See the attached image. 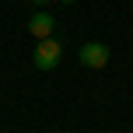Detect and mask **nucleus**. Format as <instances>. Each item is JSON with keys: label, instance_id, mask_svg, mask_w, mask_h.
<instances>
[{"label": "nucleus", "instance_id": "obj_2", "mask_svg": "<svg viewBox=\"0 0 133 133\" xmlns=\"http://www.w3.org/2000/svg\"><path fill=\"white\" fill-rule=\"evenodd\" d=\"M77 60L84 66H91V70H102V66L109 63V46L105 42H84V46L77 49Z\"/></svg>", "mask_w": 133, "mask_h": 133}, {"label": "nucleus", "instance_id": "obj_5", "mask_svg": "<svg viewBox=\"0 0 133 133\" xmlns=\"http://www.w3.org/2000/svg\"><path fill=\"white\" fill-rule=\"evenodd\" d=\"M63 4H74V0H63Z\"/></svg>", "mask_w": 133, "mask_h": 133}, {"label": "nucleus", "instance_id": "obj_3", "mask_svg": "<svg viewBox=\"0 0 133 133\" xmlns=\"http://www.w3.org/2000/svg\"><path fill=\"white\" fill-rule=\"evenodd\" d=\"M53 28H56V18L53 14H46V11H39V14H32V21H28V32L35 35V39H53Z\"/></svg>", "mask_w": 133, "mask_h": 133}, {"label": "nucleus", "instance_id": "obj_4", "mask_svg": "<svg viewBox=\"0 0 133 133\" xmlns=\"http://www.w3.org/2000/svg\"><path fill=\"white\" fill-rule=\"evenodd\" d=\"M32 4H39V7H42V4H49V0H32Z\"/></svg>", "mask_w": 133, "mask_h": 133}, {"label": "nucleus", "instance_id": "obj_1", "mask_svg": "<svg viewBox=\"0 0 133 133\" xmlns=\"http://www.w3.org/2000/svg\"><path fill=\"white\" fill-rule=\"evenodd\" d=\"M60 56H63V42L60 39H42L39 46H35V53H32V63L39 66V70H53V66L60 63Z\"/></svg>", "mask_w": 133, "mask_h": 133}]
</instances>
